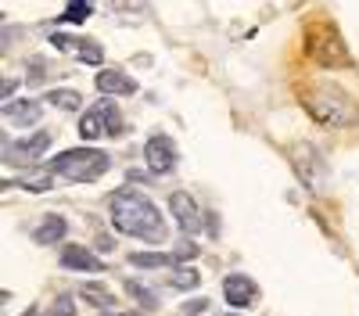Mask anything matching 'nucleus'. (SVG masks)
Segmentation results:
<instances>
[{"label": "nucleus", "instance_id": "nucleus-1", "mask_svg": "<svg viewBox=\"0 0 359 316\" xmlns=\"http://www.w3.org/2000/svg\"><path fill=\"white\" fill-rule=\"evenodd\" d=\"M111 226L118 234H130L140 241H165V219L155 209L151 198H144L140 191L126 187L111 198Z\"/></svg>", "mask_w": 359, "mask_h": 316}, {"label": "nucleus", "instance_id": "nucleus-2", "mask_svg": "<svg viewBox=\"0 0 359 316\" xmlns=\"http://www.w3.org/2000/svg\"><path fill=\"white\" fill-rule=\"evenodd\" d=\"M302 97H306L309 115H313V119H316L320 126H327V130H341V126H352V123L359 119L355 101L341 90V86L316 83L313 90H306Z\"/></svg>", "mask_w": 359, "mask_h": 316}, {"label": "nucleus", "instance_id": "nucleus-3", "mask_svg": "<svg viewBox=\"0 0 359 316\" xmlns=\"http://www.w3.org/2000/svg\"><path fill=\"white\" fill-rule=\"evenodd\" d=\"M50 169L57 172V177L72 180V184H94L111 169V158L104 151H97V148H72V151L57 155L50 162Z\"/></svg>", "mask_w": 359, "mask_h": 316}, {"label": "nucleus", "instance_id": "nucleus-4", "mask_svg": "<svg viewBox=\"0 0 359 316\" xmlns=\"http://www.w3.org/2000/svg\"><path fill=\"white\" fill-rule=\"evenodd\" d=\"M306 50H309V57H316V62L327 65V69H341V65H348V47H345L341 33H338L331 22H316V25H309Z\"/></svg>", "mask_w": 359, "mask_h": 316}, {"label": "nucleus", "instance_id": "nucleus-5", "mask_svg": "<svg viewBox=\"0 0 359 316\" xmlns=\"http://www.w3.org/2000/svg\"><path fill=\"white\" fill-rule=\"evenodd\" d=\"M123 133V115H118L115 101H97L79 115V137L83 140H101V137H118Z\"/></svg>", "mask_w": 359, "mask_h": 316}, {"label": "nucleus", "instance_id": "nucleus-6", "mask_svg": "<svg viewBox=\"0 0 359 316\" xmlns=\"http://www.w3.org/2000/svg\"><path fill=\"white\" fill-rule=\"evenodd\" d=\"M50 148V133H33L25 140H4V162L8 165H36L43 158V151Z\"/></svg>", "mask_w": 359, "mask_h": 316}, {"label": "nucleus", "instance_id": "nucleus-7", "mask_svg": "<svg viewBox=\"0 0 359 316\" xmlns=\"http://www.w3.org/2000/svg\"><path fill=\"white\" fill-rule=\"evenodd\" d=\"M144 165L155 172V177H165V172L176 169V144L165 133H155L151 140L144 144Z\"/></svg>", "mask_w": 359, "mask_h": 316}, {"label": "nucleus", "instance_id": "nucleus-8", "mask_svg": "<svg viewBox=\"0 0 359 316\" xmlns=\"http://www.w3.org/2000/svg\"><path fill=\"white\" fill-rule=\"evenodd\" d=\"M291 165H294L298 177H302L306 187L316 191L323 184V162H320V151L313 148V144H294L291 148Z\"/></svg>", "mask_w": 359, "mask_h": 316}, {"label": "nucleus", "instance_id": "nucleus-9", "mask_svg": "<svg viewBox=\"0 0 359 316\" xmlns=\"http://www.w3.org/2000/svg\"><path fill=\"white\" fill-rule=\"evenodd\" d=\"M169 212H172V219H176V226L184 230V234L191 238V234H198L201 230V209H198V201L187 194V191H176L172 198H169Z\"/></svg>", "mask_w": 359, "mask_h": 316}, {"label": "nucleus", "instance_id": "nucleus-10", "mask_svg": "<svg viewBox=\"0 0 359 316\" xmlns=\"http://www.w3.org/2000/svg\"><path fill=\"white\" fill-rule=\"evenodd\" d=\"M223 295H226V302H230L233 309H248V305H255V298H259V287H255V280H252L248 273H230V277L223 280Z\"/></svg>", "mask_w": 359, "mask_h": 316}, {"label": "nucleus", "instance_id": "nucleus-11", "mask_svg": "<svg viewBox=\"0 0 359 316\" xmlns=\"http://www.w3.org/2000/svg\"><path fill=\"white\" fill-rule=\"evenodd\" d=\"M0 115H4V119H8L11 126L29 130V126H36V123H40L43 104H40V101H33V97H25V101H8L4 108H0Z\"/></svg>", "mask_w": 359, "mask_h": 316}, {"label": "nucleus", "instance_id": "nucleus-12", "mask_svg": "<svg viewBox=\"0 0 359 316\" xmlns=\"http://www.w3.org/2000/svg\"><path fill=\"white\" fill-rule=\"evenodd\" d=\"M62 266L65 270H79V273H101L104 270V263L86 245H65L62 248Z\"/></svg>", "mask_w": 359, "mask_h": 316}, {"label": "nucleus", "instance_id": "nucleus-13", "mask_svg": "<svg viewBox=\"0 0 359 316\" xmlns=\"http://www.w3.org/2000/svg\"><path fill=\"white\" fill-rule=\"evenodd\" d=\"M97 90L115 94V97H130V94H137V79L118 69H104V72H97Z\"/></svg>", "mask_w": 359, "mask_h": 316}, {"label": "nucleus", "instance_id": "nucleus-14", "mask_svg": "<svg viewBox=\"0 0 359 316\" xmlns=\"http://www.w3.org/2000/svg\"><path fill=\"white\" fill-rule=\"evenodd\" d=\"M65 234H69V223H65V216H54V212H50V216H47V219L33 230V241H36V245H57Z\"/></svg>", "mask_w": 359, "mask_h": 316}, {"label": "nucleus", "instance_id": "nucleus-15", "mask_svg": "<svg viewBox=\"0 0 359 316\" xmlns=\"http://www.w3.org/2000/svg\"><path fill=\"white\" fill-rule=\"evenodd\" d=\"M130 263L137 270H162V266H176V255L172 252H133Z\"/></svg>", "mask_w": 359, "mask_h": 316}, {"label": "nucleus", "instance_id": "nucleus-16", "mask_svg": "<svg viewBox=\"0 0 359 316\" xmlns=\"http://www.w3.org/2000/svg\"><path fill=\"white\" fill-rule=\"evenodd\" d=\"M54 177L57 172L47 165V169H33V172H25V177L18 180V187L22 191H33V194H43V191H50L54 187Z\"/></svg>", "mask_w": 359, "mask_h": 316}, {"label": "nucleus", "instance_id": "nucleus-17", "mask_svg": "<svg viewBox=\"0 0 359 316\" xmlns=\"http://www.w3.org/2000/svg\"><path fill=\"white\" fill-rule=\"evenodd\" d=\"M76 62L83 65H104V47L97 40H76Z\"/></svg>", "mask_w": 359, "mask_h": 316}, {"label": "nucleus", "instance_id": "nucleus-18", "mask_svg": "<svg viewBox=\"0 0 359 316\" xmlns=\"http://www.w3.org/2000/svg\"><path fill=\"white\" fill-rule=\"evenodd\" d=\"M169 284L176 287V291H191V287H198V284H201V273H198L194 266H172Z\"/></svg>", "mask_w": 359, "mask_h": 316}, {"label": "nucleus", "instance_id": "nucleus-19", "mask_svg": "<svg viewBox=\"0 0 359 316\" xmlns=\"http://www.w3.org/2000/svg\"><path fill=\"white\" fill-rule=\"evenodd\" d=\"M90 15H94V0H69V4H65V15H62V22L79 25V22H86Z\"/></svg>", "mask_w": 359, "mask_h": 316}, {"label": "nucleus", "instance_id": "nucleus-20", "mask_svg": "<svg viewBox=\"0 0 359 316\" xmlns=\"http://www.w3.org/2000/svg\"><path fill=\"white\" fill-rule=\"evenodd\" d=\"M43 101H50L54 108H62V111H79V104H83V97L76 90H50Z\"/></svg>", "mask_w": 359, "mask_h": 316}, {"label": "nucleus", "instance_id": "nucleus-21", "mask_svg": "<svg viewBox=\"0 0 359 316\" xmlns=\"http://www.w3.org/2000/svg\"><path fill=\"white\" fill-rule=\"evenodd\" d=\"M126 291H130V295H133V298H137L144 309H155V305H158L155 291H151V287H144L140 280H126Z\"/></svg>", "mask_w": 359, "mask_h": 316}, {"label": "nucleus", "instance_id": "nucleus-22", "mask_svg": "<svg viewBox=\"0 0 359 316\" xmlns=\"http://www.w3.org/2000/svg\"><path fill=\"white\" fill-rule=\"evenodd\" d=\"M79 298H86L90 305H97V309H108V305H111V295L104 291V287H97V284H83Z\"/></svg>", "mask_w": 359, "mask_h": 316}, {"label": "nucleus", "instance_id": "nucleus-23", "mask_svg": "<svg viewBox=\"0 0 359 316\" xmlns=\"http://www.w3.org/2000/svg\"><path fill=\"white\" fill-rule=\"evenodd\" d=\"M201 248L191 241V238H184V241H176V248H172V255H176V263H187V259H194Z\"/></svg>", "mask_w": 359, "mask_h": 316}, {"label": "nucleus", "instance_id": "nucleus-24", "mask_svg": "<svg viewBox=\"0 0 359 316\" xmlns=\"http://www.w3.org/2000/svg\"><path fill=\"white\" fill-rule=\"evenodd\" d=\"M47 316H76V309H72V298L69 295H62L54 305H50V312Z\"/></svg>", "mask_w": 359, "mask_h": 316}, {"label": "nucleus", "instance_id": "nucleus-25", "mask_svg": "<svg viewBox=\"0 0 359 316\" xmlns=\"http://www.w3.org/2000/svg\"><path fill=\"white\" fill-rule=\"evenodd\" d=\"M43 69H47L43 57H33V62H29V76H25V79H29V83H43V79H47Z\"/></svg>", "mask_w": 359, "mask_h": 316}, {"label": "nucleus", "instance_id": "nucleus-26", "mask_svg": "<svg viewBox=\"0 0 359 316\" xmlns=\"http://www.w3.org/2000/svg\"><path fill=\"white\" fill-rule=\"evenodd\" d=\"M101 316H140V312H101Z\"/></svg>", "mask_w": 359, "mask_h": 316}, {"label": "nucleus", "instance_id": "nucleus-27", "mask_svg": "<svg viewBox=\"0 0 359 316\" xmlns=\"http://www.w3.org/2000/svg\"><path fill=\"white\" fill-rule=\"evenodd\" d=\"M22 316H36V309H29V312H22Z\"/></svg>", "mask_w": 359, "mask_h": 316}, {"label": "nucleus", "instance_id": "nucleus-28", "mask_svg": "<svg viewBox=\"0 0 359 316\" xmlns=\"http://www.w3.org/2000/svg\"><path fill=\"white\" fill-rule=\"evenodd\" d=\"M187 316H198V312H187Z\"/></svg>", "mask_w": 359, "mask_h": 316}]
</instances>
